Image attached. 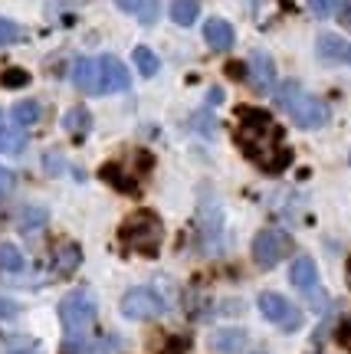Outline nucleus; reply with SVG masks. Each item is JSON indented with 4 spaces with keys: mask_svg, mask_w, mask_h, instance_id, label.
<instances>
[{
    "mask_svg": "<svg viewBox=\"0 0 351 354\" xmlns=\"http://www.w3.org/2000/svg\"><path fill=\"white\" fill-rule=\"evenodd\" d=\"M237 145L253 165L266 174H279L292 165V148L286 145L282 128L273 122V115L263 109H240L237 112Z\"/></svg>",
    "mask_w": 351,
    "mask_h": 354,
    "instance_id": "obj_1",
    "label": "nucleus"
},
{
    "mask_svg": "<svg viewBox=\"0 0 351 354\" xmlns=\"http://www.w3.org/2000/svg\"><path fill=\"white\" fill-rule=\"evenodd\" d=\"M273 99L282 112L296 122L299 128H322L328 122V109L322 99H315L312 92L302 88L299 79H282L276 88H273Z\"/></svg>",
    "mask_w": 351,
    "mask_h": 354,
    "instance_id": "obj_2",
    "label": "nucleus"
},
{
    "mask_svg": "<svg viewBox=\"0 0 351 354\" xmlns=\"http://www.w3.org/2000/svg\"><path fill=\"white\" fill-rule=\"evenodd\" d=\"M60 322H63V335H66V354H79L75 348L86 342L89 328L96 322V299H92V292L89 289L69 292L60 302Z\"/></svg>",
    "mask_w": 351,
    "mask_h": 354,
    "instance_id": "obj_3",
    "label": "nucleus"
},
{
    "mask_svg": "<svg viewBox=\"0 0 351 354\" xmlns=\"http://www.w3.org/2000/svg\"><path fill=\"white\" fill-rule=\"evenodd\" d=\"M118 240L125 250L132 253H141V256H158L164 243V223L161 216L154 214V210H138V214H132L122 223L118 230Z\"/></svg>",
    "mask_w": 351,
    "mask_h": 354,
    "instance_id": "obj_4",
    "label": "nucleus"
},
{
    "mask_svg": "<svg viewBox=\"0 0 351 354\" xmlns=\"http://www.w3.org/2000/svg\"><path fill=\"white\" fill-rule=\"evenodd\" d=\"M292 253V236L276 227H266L253 236V263L260 269H276Z\"/></svg>",
    "mask_w": 351,
    "mask_h": 354,
    "instance_id": "obj_5",
    "label": "nucleus"
},
{
    "mask_svg": "<svg viewBox=\"0 0 351 354\" xmlns=\"http://www.w3.org/2000/svg\"><path fill=\"white\" fill-rule=\"evenodd\" d=\"M118 308L122 315L132 318V322H148V318H161L164 315V299L154 289H145V286H135L128 289L122 299H118Z\"/></svg>",
    "mask_w": 351,
    "mask_h": 354,
    "instance_id": "obj_6",
    "label": "nucleus"
},
{
    "mask_svg": "<svg viewBox=\"0 0 351 354\" xmlns=\"http://www.w3.org/2000/svg\"><path fill=\"white\" fill-rule=\"evenodd\" d=\"M260 312H263L266 322H273L279 325V331H299L302 325V312L296 302H289L286 295H279V292H263L260 295Z\"/></svg>",
    "mask_w": 351,
    "mask_h": 354,
    "instance_id": "obj_7",
    "label": "nucleus"
},
{
    "mask_svg": "<svg viewBox=\"0 0 351 354\" xmlns=\"http://www.w3.org/2000/svg\"><path fill=\"white\" fill-rule=\"evenodd\" d=\"M246 76H250V86L256 92H273L276 88V63H273V56L263 50L250 53V59H246Z\"/></svg>",
    "mask_w": 351,
    "mask_h": 354,
    "instance_id": "obj_8",
    "label": "nucleus"
},
{
    "mask_svg": "<svg viewBox=\"0 0 351 354\" xmlns=\"http://www.w3.org/2000/svg\"><path fill=\"white\" fill-rule=\"evenodd\" d=\"M197 220H201V233H204V243H207V253H213V246L220 240V230H224V210H220V203L213 201L210 194H204Z\"/></svg>",
    "mask_w": 351,
    "mask_h": 354,
    "instance_id": "obj_9",
    "label": "nucleus"
},
{
    "mask_svg": "<svg viewBox=\"0 0 351 354\" xmlns=\"http://www.w3.org/2000/svg\"><path fill=\"white\" fill-rule=\"evenodd\" d=\"M73 82H75V88H79V92H86V95H105V92H102V66H99V59H89V56L75 59Z\"/></svg>",
    "mask_w": 351,
    "mask_h": 354,
    "instance_id": "obj_10",
    "label": "nucleus"
},
{
    "mask_svg": "<svg viewBox=\"0 0 351 354\" xmlns=\"http://www.w3.org/2000/svg\"><path fill=\"white\" fill-rule=\"evenodd\" d=\"M99 66H102V92H125L132 86L128 66L118 56L105 53V56H99Z\"/></svg>",
    "mask_w": 351,
    "mask_h": 354,
    "instance_id": "obj_11",
    "label": "nucleus"
},
{
    "mask_svg": "<svg viewBox=\"0 0 351 354\" xmlns=\"http://www.w3.org/2000/svg\"><path fill=\"white\" fill-rule=\"evenodd\" d=\"M289 282H292L299 292H309V295L318 289V266H315L312 256H299V259L292 263V269H289Z\"/></svg>",
    "mask_w": 351,
    "mask_h": 354,
    "instance_id": "obj_12",
    "label": "nucleus"
},
{
    "mask_svg": "<svg viewBox=\"0 0 351 354\" xmlns=\"http://www.w3.org/2000/svg\"><path fill=\"white\" fill-rule=\"evenodd\" d=\"M204 39H207V46H210V50H217V53L233 50V43H237V37H233V26L226 24V20H220V17L207 20V26H204Z\"/></svg>",
    "mask_w": 351,
    "mask_h": 354,
    "instance_id": "obj_13",
    "label": "nucleus"
},
{
    "mask_svg": "<svg viewBox=\"0 0 351 354\" xmlns=\"http://www.w3.org/2000/svg\"><path fill=\"white\" fill-rule=\"evenodd\" d=\"M246 331L243 328H217L210 335V348L217 354H240V351H246Z\"/></svg>",
    "mask_w": 351,
    "mask_h": 354,
    "instance_id": "obj_14",
    "label": "nucleus"
},
{
    "mask_svg": "<svg viewBox=\"0 0 351 354\" xmlns=\"http://www.w3.org/2000/svg\"><path fill=\"white\" fill-rule=\"evenodd\" d=\"M10 118H13V125L17 128H30V125H37L39 118H43V105L33 99H24V102H17L10 109Z\"/></svg>",
    "mask_w": 351,
    "mask_h": 354,
    "instance_id": "obj_15",
    "label": "nucleus"
},
{
    "mask_svg": "<svg viewBox=\"0 0 351 354\" xmlns=\"http://www.w3.org/2000/svg\"><path fill=\"white\" fill-rule=\"evenodd\" d=\"M63 128L73 135V138H86L89 128H92V115H89V109H82V105L69 109V112L63 115Z\"/></svg>",
    "mask_w": 351,
    "mask_h": 354,
    "instance_id": "obj_16",
    "label": "nucleus"
},
{
    "mask_svg": "<svg viewBox=\"0 0 351 354\" xmlns=\"http://www.w3.org/2000/svg\"><path fill=\"white\" fill-rule=\"evenodd\" d=\"M315 50H318V59H322V63H339V59H345L348 46H345L341 37H335V33H322L318 43H315Z\"/></svg>",
    "mask_w": 351,
    "mask_h": 354,
    "instance_id": "obj_17",
    "label": "nucleus"
},
{
    "mask_svg": "<svg viewBox=\"0 0 351 354\" xmlns=\"http://www.w3.org/2000/svg\"><path fill=\"white\" fill-rule=\"evenodd\" d=\"M82 263V250L75 246V243H63V246H56V272L60 276H73L75 269Z\"/></svg>",
    "mask_w": 351,
    "mask_h": 354,
    "instance_id": "obj_18",
    "label": "nucleus"
},
{
    "mask_svg": "<svg viewBox=\"0 0 351 354\" xmlns=\"http://www.w3.org/2000/svg\"><path fill=\"white\" fill-rule=\"evenodd\" d=\"M24 253H20V246H13V243H0V272L3 276H17V272H24Z\"/></svg>",
    "mask_w": 351,
    "mask_h": 354,
    "instance_id": "obj_19",
    "label": "nucleus"
},
{
    "mask_svg": "<svg viewBox=\"0 0 351 354\" xmlns=\"http://www.w3.org/2000/svg\"><path fill=\"white\" fill-rule=\"evenodd\" d=\"M132 59H135V69H138V76H141V79L158 76V69H161V59H158V53L148 50V46H135Z\"/></svg>",
    "mask_w": 351,
    "mask_h": 354,
    "instance_id": "obj_20",
    "label": "nucleus"
},
{
    "mask_svg": "<svg viewBox=\"0 0 351 354\" xmlns=\"http://www.w3.org/2000/svg\"><path fill=\"white\" fill-rule=\"evenodd\" d=\"M171 20L177 26H194V20L201 17V3L197 0H171Z\"/></svg>",
    "mask_w": 351,
    "mask_h": 354,
    "instance_id": "obj_21",
    "label": "nucleus"
},
{
    "mask_svg": "<svg viewBox=\"0 0 351 354\" xmlns=\"http://www.w3.org/2000/svg\"><path fill=\"white\" fill-rule=\"evenodd\" d=\"M26 148V131L0 125V154H20Z\"/></svg>",
    "mask_w": 351,
    "mask_h": 354,
    "instance_id": "obj_22",
    "label": "nucleus"
},
{
    "mask_svg": "<svg viewBox=\"0 0 351 354\" xmlns=\"http://www.w3.org/2000/svg\"><path fill=\"white\" fill-rule=\"evenodd\" d=\"M46 220H50L46 207H24V210H20V230H24V233L43 230L46 227Z\"/></svg>",
    "mask_w": 351,
    "mask_h": 354,
    "instance_id": "obj_23",
    "label": "nucleus"
},
{
    "mask_svg": "<svg viewBox=\"0 0 351 354\" xmlns=\"http://www.w3.org/2000/svg\"><path fill=\"white\" fill-rule=\"evenodd\" d=\"M102 177L112 184V187H118V190H125V194H135V177H125V171H122V165H105L102 167Z\"/></svg>",
    "mask_w": 351,
    "mask_h": 354,
    "instance_id": "obj_24",
    "label": "nucleus"
},
{
    "mask_svg": "<svg viewBox=\"0 0 351 354\" xmlns=\"http://www.w3.org/2000/svg\"><path fill=\"white\" fill-rule=\"evenodd\" d=\"M3 354H43V351H39V344L30 335H10V338H3Z\"/></svg>",
    "mask_w": 351,
    "mask_h": 354,
    "instance_id": "obj_25",
    "label": "nucleus"
},
{
    "mask_svg": "<svg viewBox=\"0 0 351 354\" xmlns=\"http://www.w3.org/2000/svg\"><path fill=\"white\" fill-rule=\"evenodd\" d=\"M309 10L318 20H328V17H335L341 10V0H309Z\"/></svg>",
    "mask_w": 351,
    "mask_h": 354,
    "instance_id": "obj_26",
    "label": "nucleus"
},
{
    "mask_svg": "<svg viewBox=\"0 0 351 354\" xmlns=\"http://www.w3.org/2000/svg\"><path fill=\"white\" fill-rule=\"evenodd\" d=\"M17 39H24V30L13 24V20H3V17H0V46H10Z\"/></svg>",
    "mask_w": 351,
    "mask_h": 354,
    "instance_id": "obj_27",
    "label": "nucleus"
},
{
    "mask_svg": "<svg viewBox=\"0 0 351 354\" xmlns=\"http://www.w3.org/2000/svg\"><path fill=\"white\" fill-rule=\"evenodd\" d=\"M30 82V73L26 69H7L3 73V86L7 88H20V86H26Z\"/></svg>",
    "mask_w": 351,
    "mask_h": 354,
    "instance_id": "obj_28",
    "label": "nucleus"
},
{
    "mask_svg": "<svg viewBox=\"0 0 351 354\" xmlns=\"http://www.w3.org/2000/svg\"><path fill=\"white\" fill-rule=\"evenodd\" d=\"M13 187H17V174H13L10 167L0 165V197H10Z\"/></svg>",
    "mask_w": 351,
    "mask_h": 354,
    "instance_id": "obj_29",
    "label": "nucleus"
},
{
    "mask_svg": "<svg viewBox=\"0 0 351 354\" xmlns=\"http://www.w3.org/2000/svg\"><path fill=\"white\" fill-rule=\"evenodd\" d=\"M17 315H20V305L10 302V299H0V322L3 318H17Z\"/></svg>",
    "mask_w": 351,
    "mask_h": 354,
    "instance_id": "obj_30",
    "label": "nucleus"
},
{
    "mask_svg": "<svg viewBox=\"0 0 351 354\" xmlns=\"http://www.w3.org/2000/svg\"><path fill=\"white\" fill-rule=\"evenodd\" d=\"M46 171H50V174H60V171H63V161H60V154L56 151L46 154Z\"/></svg>",
    "mask_w": 351,
    "mask_h": 354,
    "instance_id": "obj_31",
    "label": "nucleus"
},
{
    "mask_svg": "<svg viewBox=\"0 0 351 354\" xmlns=\"http://www.w3.org/2000/svg\"><path fill=\"white\" fill-rule=\"evenodd\" d=\"M141 3H145V0H115V7H118V10H125V13L141 10Z\"/></svg>",
    "mask_w": 351,
    "mask_h": 354,
    "instance_id": "obj_32",
    "label": "nucleus"
},
{
    "mask_svg": "<svg viewBox=\"0 0 351 354\" xmlns=\"http://www.w3.org/2000/svg\"><path fill=\"white\" fill-rule=\"evenodd\" d=\"M154 17H158V0H145V24H154Z\"/></svg>",
    "mask_w": 351,
    "mask_h": 354,
    "instance_id": "obj_33",
    "label": "nucleus"
},
{
    "mask_svg": "<svg viewBox=\"0 0 351 354\" xmlns=\"http://www.w3.org/2000/svg\"><path fill=\"white\" fill-rule=\"evenodd\" d=\"M339 342H341V348H351V318L341 325V331H339Z\"/></svg>",
    "mask_w": 351,
    "mask_h": 354,
    "instance_id": "obj_34",
    "label": "nucleus"
},
{
    "mask_svg": "<svg viewBox=\"0 0 351 354\" xmlns=\"http://www.w3.org/2000/svg\"><path fill=\"white\" fill-rule=\"evenodd\" d=\"M339 17H341V24H345V26H351V0H341Z\"/></svg>",
    "mask_w": 351,
    "mask_h": 354,
    "instance_id": "obj_35",
    "label": "nucleus"
},
{
    "mask_svg": "<svg viewBox=\"0 0 351 354\" xmlns=\"http://www.w3.org/2000/svg\"><path fill=\"white\" fill-rule=\"evenodd\" d=\"M226 73H230V76H243V79H246V63H230V66H226Z\"/></svg>",
    "mask_w": 351,
    "mask_h": 354,
    "instance_id": "obj_36",
    "label": "nucleus"
},
{
    "mask_svg": "<svg viewBox=\"0 0 351 354\" xmlns=\"http://www.w3.org/2000/svg\"><path fill=\"white\" fill-rule=\"evenodd\" d=\"M207 102H210V105H213V102H224V92H220V88H213L210 99H207Z\"/></svg>",
    "mask_w": 351,
    "mask_h": 354,
    "instance_id": "obj_37",
    "label": "nucleus"
},
{
    "mask_svg": "<svg viewBox=\"0 0 351 354\" xmlns=\"http://www.w3.org/2000/svg\"><path fill=\"white\" fill-rule=\"evenodd\" d=\"M345 279H348V289H351V256H348V266H345Z\"/></svg>",
    "mask_w": 351,
    "mask_h": 354,
    "instance_id": "obj_38",
    "label": "nucleus"
},
{
    "mask_svg": "<svg viewBox=\"0 0 351 354\" xmlns=\"http://www.w3.org/2000/svg\"><path fill=\"white\" fill-rule=\"evenodd\" d=\"M345 59H348V63H351V46H348V53H345Z\"/></svg>",
    "mask_w": 351,
    "mask_h": 354,
    "instance_id": "obj_39",
    "label": "nucleus"
},
{
    "mask_svg": "<svg viewBox=\"0 0 351 354\" xmlns=\"http://www.w3.org/2000/svg\"><path fill=\"white\" fill-rule=\"evenodd\" d=\"M253 354H266V351H253Z\"/></svg>",
    "mask_w": 351,
    "mask_h": 354,
    "instance_id": "obj_40",
    "label": "nucleus"
},
{
    "mask_svg": "<svg viewBox=\"0 0 351 354\" xmlns=\"http://www.w3.org/2000/svg\"><path fill=\"white\" fill-rule=\"evenodd\" d=\"M348 161H351V154H348Z\"/></svg>",
    "mask_w": 351,
    "mask_h": 354,
    "instance_id": "obj_41",
    "label": "nucleus"
},
{
    "mask_svg": "<svg viewBox=\"0 0 351 354\" xmlns=\"http://www.w3.org/2000/svg\"><path fill=\"white\" fill-rule=\"evenodd\" d=\"M0 118H3V115H0Z\"/></svg>",
    "mask_w": 351,
    "mask_h": 354,
    "instance_id": "obj_42",
    "label": "nucleus"
}]
</instances>
